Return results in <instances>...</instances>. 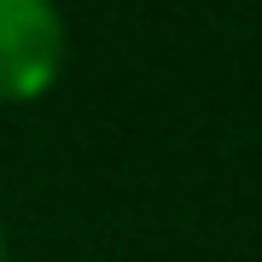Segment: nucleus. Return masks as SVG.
<instances>
[{
  "instance_id": "obj_1",
  "label": "nucleus",
  "mask_w": 262,
  "mask_h": 262,
  "mask_svg": "<svg viewBox=\"0 0 262 262\" xmlns=\"http://www.w3.org/2000/svg\"><path fill=\"white\" fill-rule=\"evenodd\" d=\"M70 58V29L58 0H0V105L53 94Z\"/></svg>"
},
{
  "instance_id": "obj_2",
  "label": "nucleus",
  "mask_w": 262,
  "mask_h": 262,
  "mask_svg": "<svg viewBox=\"0 0 262 262\" xmlns=\"http://www.w3.org/2000/svg\"><path fill=\"white\" fill-rule=\"evenodd\" d=\"M0 262H12V245H6V227H0Z\"/></svg>"
}]
</instances>
